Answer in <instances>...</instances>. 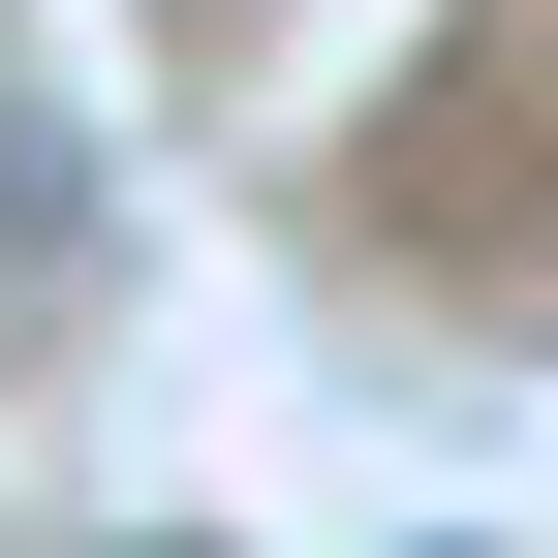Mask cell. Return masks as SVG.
<instances>
[{
	"mask_svg": "<svg viewBox=\"0 0 558 558\" xmlns=\"http://www.w3.org/2000/svg\"><path fill=\"white\" fill-rule=\"evenodd\" d=\"M186 32H218V0H186Z\"/></svg>",
	"mask_w": 558,
	"mask_h": 558,
	"instance_id": "1",
	"label": "cell"
}]
</instances>
